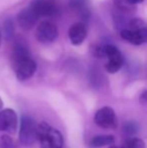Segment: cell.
<instances>
[{
  "label": "cell",
  "mask_w": 147,
  "mask_h": 148,
  "mask_svg": "<svg viewBox=\"0 0 147 148\" xmlns=\"http://www.w3.org/2000/svg\"><path fill=\"white\" fill-rule=\"evenodd\" d=\"M37 141L41 148H63L64 145L61 132L45 122L37 125Z\"/></svg>",
  "instance_id": "obj_1"
},
{
  "label": "cell",
  "mask_w": 147,
  "mask_h": 148,
  "mask_svg": "<svg viewBox=\"0 0 147 148\" xmlns=\"http://www.w3.org/2000/svg\"><path fill=\"white\" fill-rule=\"evenodd\" d=\"M37 140V124L31 117L23 116L20 121L19 141L23 146H31Z\"/></svg>",
  "instance_id": "obj_2"
},
{
  "label": "cell",
  "mask_w": 147,
  "mask_h": 148,
  "mask_svg": "<svg viewBox=\"0 0 147 148\" xmlns=\"http://www.w3.org/2000/svg\"><path fill=\"white\" fill-rule=\"evenodd\" d=\"M30 8L34 10L39 17H57L61 13V6L57 0H32Z\"/></svg>",
  "instance_id": "obj_3"
},
{
  "label": "cell",
  "mask_w": 147,
  "mask_h": 148,
  "mask_svg": "<svg viewBox=\"0 0 147 148\" xmlns=\"http://www.w3.org/2000/svg\"><path fill=\"white\" fill-rule=\"evenodd\" d=\"M105 58L108 59L105 69L110 74H115L122 68L124 64V58L121 51L113 45H104Z\"/></svg>",
  "instance_id": "obj_4"
},
{
  "label": "cell",
  "mask_w": 147,
  "mask_h": 148,
  "mask_svg": "<svg viewBox=\"0 0 147 148\" xmlns=\"http://www.w3.org/2000/svg\"><path fill=\"white\" fill-rule=\"evenodd\" d=\"M57 35H59L57 27L49 20L41 21L36 27V39L41 43L53 42L57 38Z\"/></svg>",
  "instance_id": "obj_5"
},
{
  "label": "cell",
  "mask_w": 147,
  "mask_h": 148,
  "mask_svg": "<svg viewBox=\"0 0 147 148\" xmlns=\"http://www.w3.org/2000/svg\"><path fill=\"white\" fill-rule=\"evenodd\" d=\"M94 121L98 126L104 129L117 128V117L115 111L111 107H103L96 112Z\"/></svg>",
  "instance_id": "obj_6"
},
{
  "label": "cell",
  "mask_w": 147,
  "mask_h": 148,
  "mask_svg": "<svg viewBox=\"0 0 147 148\" xmlns=\"http://www.w3.org/2000/svg\"><path fill=\"white\" fill-rule=\"evenodd\" d=\"M15 75L19 81H26L34 76L36 71V64L31 57L20 60L19 62L12 66Z\"/></svg>",
  "instance_id": "obj_7"
},
{
  "label": "cell",
  "mask_w": 147,
  "mask_h": 148,
  "mask_svg": "<svg viewBox=\"0 0 147 148\" xmlns=\"http://www.w3.org/2000/svg\"><path fill=\"white\" fill-rule=\"evenodd\" d=\"M120 35L123 39L134 45H140L147 42V25L141 26L135 29L125 28L120 31Z\"/></svg>",
  "instance_id": "obj_8"
},
{
  "label": "cell",
  "mask_w": 147,
  "mask_h": 148,
  "mask_svg": "<svg viewBox=\"0 0 147 148\" xmlns=\"http://www.w3.org/2000/svg\"><path fill=\"white\" fill-rule=\"evenodd\" d=\"M17 129V115L12 109H5L0 112V131L13 134Z\"/></svg>",
  "instance_id": "obj_9"
},
{
  "label": "cell",
  "mask_w": 147,
  "mask_h": 148,
  "mask_svg": "<svg viewBox=\"0 0 147 148\" xmlns=\"http://www.w3.org/2000/svg\"><path fill=\"white\" fill-rule=\"evenodd\" d=\"M13 39L14 41H13V47H12V51H11L12 66L19 62L20 60L30 57L29 47H28V45L25 39L20 36L14 37Z\"/></svg>",
  "instance_id": "obj_10"
},
{
  "label": "cell",
  "mask_w": 147,
  "mask_h": 148,
  "mask_svg": "<svg viewBox=\"0 0 147 148\" xmlns=\"http://www.w3.org/2000/svg\"><path fill=\"white\" fill-rule=\"evenodd\" d=\"M39 16L32 8H24L16 16V21L20 28L24 30H29L36 25Z\"/></svg>",
  "instance_id": "obj_11"
},
{
  "label": "cell",
  "mask_w": 147,
  "mask_h": 148,
  "mask_svg": "<svg viewBox=\"0 0 147 148\" xmlns=\"http://www.w3.org/2000/svg\"><path fill=\"white\" fill-rule=\"evenodd\" d=\"M87 36V27L83 22L74 23L69 29V37L74 45H80Z\"/></svg>",
  "instance_id": "obj_12"
},
{
  "label": "cell",
  "mask_w": 147,
  "mask_h": 148,
  "mask_svg": "<svg viewBox=\"0 0 147 148\" xmlns=\"http://www.w3.org/2000/svg\"><path fill=\"white\" fill-rule=\"evenodd\" d=\"M115 142V137L112 135H99L95 136L89 142V146L91 148H100L107 145H111Z\"/></svg>",
  "instance_id": "obj_13"
},
{
  "label": "cell",
  "mask_w": 147,
  "mask_h": 148,
  "mask_svg": "<svg viewBox=\"0 0 147 148\" xmlns=\"http://www.w3.org/2000/svg\"><path fill=\"white\" fill-rule=\"evenodd\" d=\"M15 27H14V21L11 17H6L3 20L2 24V37L6 40H12L15 36Z\"/></svg>",
  "instance_id": "obj_14"
},
{
  "label": "cell",
  "mask_w": 147,
  "mask_h": 148,
  "mask_svg": "<svg viewBox=\"0 0 147 148\" xmlns=\"http://www.w3.org/2000/svg\"><path fill=\"white\" fill-rule=\"evenodd\" d=\"M114 4H115L116 9L129 14V15L134 11L136 6V4H134L131 0H114Z\"/></svg>",
  "instance_id": "obj_15"
},
{
  "label": "cell",
  "mask_w": 147,
  "mask_h": 148,
  "mask_svg": "<svg viewBox=\"0 0 147 148\" xmlns=\"http://www.w3.org/2000/svg\"><path fill=\"white\" fill-rule=\"evenodd\" d=\"M122 148H145V142L140 138L131 137L125 141Z\"/></svg>",
  "instance_id": "obj_16"
},
{
  "label": "cell",
  "mask_w": 147,
  "mask_h": 148,
  "mask_svg": "<svg viewBox=\"0 0 147 148\" xmlns=\"http://www.w3.org/2000/svg\"><path fill=\"white\" fill-rule=\"evenodd\" d=\"M138 129H139V126L135 121H127L123 125V132L127 136H132L136 134L138 132Z\"/></svg>",
  "instance_id": "obj_17"
},
{
  "label": "cell",
  "mask_w": 147,
  "mask_h": 148,
  "mask_svg": "<svg viewBox=\"0 0 147 148\" xmlns=\"http://www.w3.org/2000/svg\"><path fill=\"white\" fill-rule=\"evenodd\" d=\"M0 148H16V143L12 137L4 134L0 137Z\"/></svg>",
  "instance_id": "obj_18"
},
{
  "label": "cell",
  "mask_w": 147,
  "mask_h": 148,
  "mask_svg": "<svg viewBox=\"0 0 147 148\" xmlns=\"http://www.w3.org/2000/svg\"><path fill=\"white\" fill-rule=\"evenodd\" d=\"M139 102H140V104H142L143 106H146L147 107V90L143 91L141 94H140Z\"/></svg>",
  "instance_id": "obj_19"
},
{
  "label": "cell",
  "mask_w": 147,
  "mask_h": 148,
  "mask_svg": "<svg viewBox=\"0 0 147 148\" xmlns=\"http://www.w3.org/2000/svg\"><path fill=\"white\" fill-rule=\"evenodd\" d=\"M131 1L133 2L134 4H139V3H142L144 0H131Z\"/></svg>",
  "instance_id": "obj_20"
},
{
  "label": "cell",
  "mask_w": 147,
  "mask_h": 148,
  "mask_svg": "<svg viewBox=\"0 0 147 148\" xmlns=\"http://www.w3.org/2000/svg\"><path fill=\"white\" fill-rule=\"evenodd\" d=\"M1 38H2V32H1V29H0V45H1Z\"/></svg>",
  "instance_id": "obj_21"
},
{
  "label": "cell",
  "mask_w": 147,
  "mask_h": 148,
  "mask_svg": "<svg viewBox=\"0 0 147 148\" xmlns=\"http://www.w3.org/2000/svg\"><path fill=\"white\" fill-rule=\"evenodd\" d=\"M2 105H3V103H2V100H1V98H0V109L2 108Z\"/></svg>",
  "instance_id": "obj_22"
},
{
  "label": "cell",
  "mask_w": 147,
  "mask_h": 148,
  "mask_svg": "<svg viewBox=\"0 0 147 148\" xmlns=\"http://www.w3.org/2000/svg\"><path fill=\"white\" fill-rule=\"evenodd\" d=\"M110 148H122V146L119 147V146H115V145H113V146H111Z\"/></svg>",
  "instance_id": "obj_23"
}]
</instances>
